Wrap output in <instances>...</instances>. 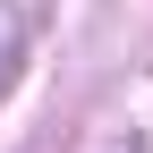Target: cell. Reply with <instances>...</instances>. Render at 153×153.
Masks as SVG:
<instances>
[{
  "label": "cell",
  "mask_w": 153,
  "mask_h": 153,
  "mask_svg": "<svg viewBox=\"0 0 153 153\" xmlns=\"http://www.w3.org/2000/svg\"><path fill=\"white\" fill-rule=\"evenodd\" d=\"M9 60H17V9L0 0V76H9Z\"/></svg>",
  "instance_id": "cell-1"
}]
</instances>
